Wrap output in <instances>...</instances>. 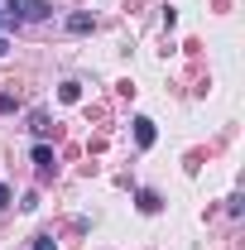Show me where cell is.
Returning a JSON list of instances; mask_svg holds the SVG:
<instances>
[{
	"label": "cell",
	"mask_w": 245,
	"mask_h": 250,
	"mask_svg": "<svg viewBox=\"0 0 245 250\" xmlns=\"http://www.w3.org/2000/svg\"><path fill=\"white\" fill-rule=\"evenodd\" d=\"M135 202H140V212H159V197H154L149 188H140V192H135Z\"/></svg>",
	"instance_id": "5b68a950"
},
{
	"label": "cell",
	"mask_w": 245,
	"mask_h": 250,
	"mask_svg": "<svg viewBox=\"0 0 245 250\" xmlns=\"http://www.w3.org/2000/svg\"><path fill=\"white\" fill-rule=\"evenodd\" d=\"M5 111H15V96H5V92H0V116H5Z\"/></svg>",
	"instance_id": "ba28073f"
},
{
	"label": "cell",
	"mask_w": 245,
	"mask_h": 250,
	"mask_svg": "<svg viewBox=\"0 0 245 250\" xmlns=\"http://www.w3.org/2000/svg\"><path fill=\"white\" fill-rule=\"evenodd\" d=\"M0 29H5V5H0Z\"/></svg>",
	"instance_id": "8fae6325"
},
{
	"label": "cell",
	"mask_w": 245,
	"mask_h": 250,
	"mask_svg": "<svg viewBox=\"0 0 245 250\" xmlns=\"http://www.w3.org/2000/svg\"><path fill=\"white\" fill-rule=\"evenodd\" d=\"M5 53H10V39H5V34H0V58H5Z\"/></svg>",
	"instance_id": "30bf717a"
},
{
	"label": "cell",
	"mask_w": 245,
	"mask_h": 250,
	"mask_svg": "<svg viewBox=\"0 0 245 250\" xmlns=\"http://www.w3.org/2000/svg\"><path fill=\"white\" fill-rule=\"evenodd\" d=\"M0 207H10V188L0 183Z\"/></svg>",
	"instance_id": "9c48e42d"
},
{
	"label": "cell",
	"mask_w": 245,
	"mask_h": 250,
	"mask_svg": "<svg viewBox=\"0 0 245 250\" xmlns=\"http://www.w3.org/2000/svg\"><path fill=\"white\" fill-rule=\"evenodd\" d=\"M29 250H58V246H53V236H34V246Z\"/></svg>",
	"instance_id": "52a82bcc"
},
{
	"label": "cell",
	"mask_w": 245,
	"mask_h": 250,
	"mask_svg": "<svg viewBox=\"0 0 245 250\" xmlns=\"http://www.w3.org/2000/svg\"><path fill=\"white\" fill-rule=\"evenodd\" d=\"M48 15H53V5H48V0H20V20L39 24V20H48Z\"/></svg>",
	"instance_id": "6da1fadb"
},
{
	"label": "cell",
	"mask_w": 245,
	"mask_h": 250,
	"mask_svg": "<svg viewBox=\"0 0 245 250\" xmlns=\"http://www.w3.org/2000/svg\"><path fill=\"white\" fill-rule=\"evenodd\" d=\"M96 29V20L87 15V10H77V15H67V34H92Z\"/></svg>",
	"instance_id": "277c9868"
},
{
	"label": "cell",
	"mask_w": 245,
	"mask_h": 250,
	"mask_svg": "<svg viewBox=\"0 0 245 250\" xmlns=\"http://www.w3.org/2000/svg\"><path fill=\"white\" fill-rule=\"evenodd\" d=\"M135 145H140V149L154 145V121H149V116H135Z\"/></svg>",
	"instance_id": "7a4b0ae2"
},
{
	"label": "cell",
	"mask_w": 245,
	"mask_h": 250,
	"mask_svg": "<svg viewBox=\"0 0 245 250\" xmlns=\"http://www.w3.org/2000/svg\"><path fill=\"white\" fill-rule=\"evenodd\" d=\"M29 130H34V140H43V135H48V116L34 111V116H29Z\"/></svg>",
	"instance_id": "8992f818"
},
{
	"label": "cell",
	"mask_w": 245,
	"mask_h": 250,
	"mask_svg": "<svg viewBox=\"0 0 245 250\" xmlns=\"http://www.w3.org/2000/svg\"><path fill=\"white\" fill-rule=\"evenodd\" d=\"M34 164H39V173H43V178L53 173V149H48L43 140H34Z\"/></svg>",
	"instance_id": "3957f363"
}]
</instances>
